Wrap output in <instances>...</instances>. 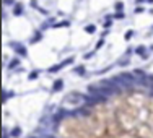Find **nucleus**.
Instances as JSON below:
<instances>
[{"mask_svg": "<svg viewBox=\"0 0 153 138\" xmlns=\"http://www.w3.org/2000/svg\"><path fill=\"white\" fill-rule=\"evenodd\" d=\"M15 3H17L15 0H3V5H7V7H8V5H12V7H13Z\"/></svg>", "mask_w": 153, "mask_h": 138, "instance_id": "obj_22", "label": "nucleus"}, {"mask_svg": "<svg viewBox=\"0 0 153 138\" xmlns=\"http://www.w3.org/2000/svg\"><path fill=\"white\" fill-rule=\"evenodd\" d=\"M73 72L77 73L78 77H85V75H87V68H85L83 65H78V67H75V68H73Z\"/></svg>", "mask_w": 153, "mask_h": 138, "instance_id": "obj_9", "label": "nucleus"}, {"mask_svg": "<svg viewBox=\"0 0 153 138\" xmlns=\"http://www.w3.org/2000/svg\"><path fill=\"white\" fill-rule=\"evenodd\" d=\"M103 26H104V28H106V29H109V28H111V26H112V21H111V20H108V21H106V23L103 24Z\"/></svg>", "mask_w": 153, "mask_h": 138, "instance_id": "obj_23", "label": "nucleus"}, {"mask_svg": "<svg viewBox=\"0 0 153 138\" xmlns=\"http://www.w3.org/2000/svg\"><path fill=\"white\" fill-rule=\"evenodd\" d=\"M152 31H153V26H152Z\"/></svg>", "mask_w": 153, "mask_h": 138, "instance_id": "obj_28", "label": "nucleus"}, {"mask_svg": "<svg viewBox=\"0 0 153 138\" xmlns=\"http://www.w3.org/2000/svg\"><path fill=\"white\" fill-rule=\"evenodd\" d=\"M148 50H150V52H153V46H150V47H148Z\"/></svg>", "mask_w": 153, "mask_h": 138, "instance_id": "obj_26", "label": "nucleus"}, {"mask_svg": "<svg viewBox=\"0 0 153 138\" xmlns=\"http://www.w3.org/2000/svg\"><path fill=\"white\" fill-rule=\"evenodd\" d=\"M54 28H70V21H69V20L59 21V23L54 24Z\"/></svg>", "mask_w": 153, "mask_h": 138, "instance_id": "obj_10", "label": "nucleus"}, {"mask_svg": "<svg viewBox=\"0 0 153 138\" xmlns=\"http://www.w3.org/2000/svg\"><path fill=\"white\" fill-rule=\"evenodd\" d=\"M15 52H17L20 57H28V49H26V46H23V44H18L17 47H15Z\"/></svg>", "mask_w": 153, "mask_h": 138, "instance_id": "obj_2", "label": "nucleus"}, {"mask_svg": "<svg viewBox=\"0 0 153 138\" xmlns=\"http://www.w3.org/2000/svg\"><path fill=\"white\" fill-rule=\"evenodd\" d=\"M112 18L114 20H122V18H125V15H124V12H116L112 15Z\"/></svg>", "mask_w": 153, "mask_h": 138, "instance_id": "obj_14", "label": "nucleus"}, {"mask_svg": "<svg viewBox=\"0 0 153 138\" xmlns=\"http://www.w3.org/2000/svg\"><path fill=\"white\" fill-rule=\"evenodd\" d=\"M143 12H145V8H143V7H140V5H138V7L135 8V12H134V13H135V15H140V13H143Z\"/></svg>", "mask_w": 153, "mask_h": 138, "instance_id": "obj_21", "label": "nucleus"}, {"mask_svg": "<svg viewBox=\"0 0 153 138\" xmlns=\"http://www.w3.org/2000/svg\"><path fill=\"white\" fill-rule=\"evenodd\" d=\"M64 67H65V63H64V62H60L59 65H54V67H49V68H47V72H49V73H57L59 70H62Z\"/></svg>", "mask_w": 153, "mask_h": 138, "instance_id": "obj_7", "label": "nucleus"}, {"mask_svg": "<svg viewBox=\"0 0 153 138\" xmlns=\"http://www.w3.org/2000/svg\"><path fill=\"white\" fill-rule=\"evenodd\" d=\"M130 63V57L129 55H124L122 57V59H119V60H117V67H125V65H129Z\"/></svg>", "mask_w": 153, "mask_h": 138, "instance_id": "obj_6", "label": "nucleus"}, {"mask_svg": "<svg viewBox=\"0 0 153 138\" xmlns=\"http://www.w3.org/2000/svg\"><path fill=\"white\" fill-rule=\"evenodd\" d=\"M132 36H134V31H132V29H129V31H125L124 39H125V41H130V39H132Z\"/></svg>", "mask_w": 153, "mask_h": 138, "instance_id": "obj_15", "label": "nucleus"}, {"mask_svg": "<svg viewBox=\"0 0 153 138\" xmlns=\"http://www.w3.org/2000/svg\"><path fill=\"white\" fill-rule=\"evenodd\" d=\"M147 2H148V3H152V5H153V0H147Z\"/></svg>", "mask_w": 153, "mask_h": 138, "instance_id": "obj_27", "label": "nucleus"}, {"mask_svg": "<svg viewBox=\"0 0 153 138\" xmlns=\"http://www.w3.org/2000/svg\"><path fill=\"white\" fill-rule=\"evenodd\" d=\"M114 8H116V12H122V10H124V3H122V2H116Z\"/></svg>", "mask_w": 153, "mask_h": 138, "instance_id": "obj_17", "label": "nucleus"}, {"mask_svg": "<svg viewBox=\"0 0 153 138\" xmlns=\"http://www.w3.org/2000/svg\"><path fill=\"white\" fill-rule=\"evenodd\" d=\"M31 7H33V8H39V5H37V0H31Z\"/></svg>", "mask_w": 153, "mask_h": 138, "instance_id": "obj_24", "label": "nucleus"}, {"mask_svg": "<svg viewBox=\"0 0 153 138\" xmlns=\"http://www.w3.org/2000/svg\"><path fill=\"white\" fill-rule=\"evenodd\" d=\"M104 46V37H101V39L98 41V42H96V46H95V50H99V49L103 47Z\"/></svg>", "mask_w": 153, "mask_h": 138, "instance_id": "obj_16", "label": "nucleus"}, {"mask_svg": "<svg viewBox=\"0 0 153 138\" xmlns=\"http://www.w3.org/2000/svg\"><path fill=\"white\" fill-rule=\"evenodd\" d=\"M85 32H88V34L96 32V26H95V24H87V26H85Z\"/></svg>", "mask_w": 153, "mask_h": 138, "instance_id": "obj_12", "label": "nucleus"}, {"mask_svg": "<svg viewBox=\"0 0 153 138\" xmlns=\"http://www.w3.org/2000/svg\"><path fill=\"white\" fill-rule=\"evenodd\" d=\"M10 70H15V68H18L20 67V59L18 57H15V59H12V60L8 62V65H7Z\"/></svg>", "mask_w": 153, "mask_h": 138, "instance_id": "obj_4", "label": "nucleus"}, {"mask_svg": "<svg viewBox=\"0 0 153 138\" xmlns=\"http://www.w3.org/2000/svg\"><path fill=\"white\" fill-rule=\"evenodd\" d=\"M60 89H64V80L62 78H57V80L54 81V85H52V91L57 93V91H60Z\"/></svg>", "mask_w": 153, "mask_h": 138, "instance_id": "obj_3", "label": "nucleus"}, {"mask_svg": "<svg viewBox=\"0 0 153 138\" xmlns=\"http://www.w3.org/2000/svg\"><path fill=\"white\" fill-rule=\"evenodd\" d=\"M143 2H147V0H135V3H137V5H140V3H143Z\"/></svg>", "mask_w": 153, "mask_h": 138, "instance_id": "obj_25", "label": "nucleus"}, {"mask_svg": "<svg viewBox=\"0 0 153 138\" xmlns=\"http://www.w3.org/2000/svg\"><path fill=\"white\" fill-rule=\"evenodd\" d=\"M39 41H42V31H34L33 39L29 41V42H31V44H36V42H39Z\"/></svg>", "mask_w": 153, "mask_h": 138, "instance_id": "obj_5", "label": "nucleus"}, {"mask_svg": "<svg viewBox=\"0 0 153 138\" xmlns=\"http://www.w3.org/2000/svg\"><path fill=\"white\" fill-rule=\"evenodd\" d=\"M23 10H25L23 3L17 2V3L13 5V8H12V13H13V16H21V15H23Z\"/></svg>", "mask_w": 153, "mask_h": 138, "instance_id": "obj_1", "label": "nucleus"}, {"mask_svg": "<svg viewBox=\"0 0 153 138\" xmlns=\"http://www.w3.org/2000/svg\"><path fill=\"white\" fill-rule=\"evenodd\" d=\"M13 96H15L13 91H12V93H7V91L3 89V102H7V99H8V97H13Z\"/></svg>", "mask_w": 153, "mask_h": 138, "instance_id": "obj_18", "label": "nucleus"}, {"mask_svg": "<svg viewBox=\"0 0 153 138\" xmlns=\"http://www.w3.org/2000/svg\"><path fill=\"white\" fill-rule=\"evenodd\" d=\"M95 54H96V50H93V52H87L85 55H83V59L88 60V59H91V57H95Z\"/></svg>", "mask_w": 153, "mask_h": 138, "instance_id": "obj_19", "label": "nucleus"}, {"mask_svg": "<svg viewBox=\"0 0 153 138\" xmlns=\"http://www.w3.org/2000/svg\"><path fill=\"white\" fill-rule=\"evenodd\" d=\"M147 50H148V49L145 47V46H137V47H135V54H137V55H140V57L143 55Z\"/></svg>", "mask_w": 153, "mask_h": 138, "instance_id": "obj_11", "label": "nucleus"}, {"mask_svg": "<svg viewBox=\"0 0 153 138\" xmlns=\"http://www.w3.org/2000/svg\"><path fill=\"white\" fill-rule=\"evenodd\" d=\"M10 137L12 138H20L21 137V128L20 127H13V128L10 130Z\"/></svg>", "mask_w": 153, "mask_h": 138, "instance_id": "obj_8", "label": "nucleus"}, {"mask_svg": "<svg viewBox=\"0 0 153 138\" xmlns=\"http://www.w3.org/2000/svg\"><path fill=\"white\" fill-rule=\"evenodd\" d=\"M132 52H135V49H134V47H127V49H125V52H124V55L130 57V54H132Z\"/></svg>", "mask_w": 153, "mask_h": 138, "instance_id": "obj_20", "label": "nucleus"}, {"mask_svg": "<svg viewBox=\"0 0 153 138\" xmlns=\"http://www.w3.org/2000/svg\"><path fill=\"white\" fill-rule=\"evenodd\" d=\"M39 73H41L39 70H34V72H31V73H29V77H28V80H36V78L39 77Z\"/></svg>", "mask_w": 153, "mask_h": 138, "instance_id": "obj_13", "label": "nucleus"}]
</instances>
